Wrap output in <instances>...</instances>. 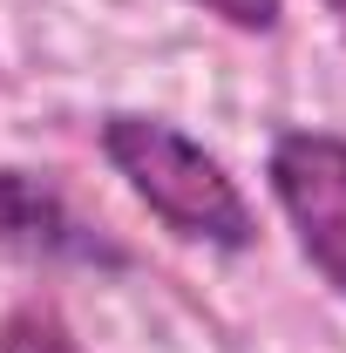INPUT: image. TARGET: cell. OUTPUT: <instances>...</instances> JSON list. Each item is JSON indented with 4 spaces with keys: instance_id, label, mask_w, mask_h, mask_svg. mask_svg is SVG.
Returning <instances> with one entry per match:
<instances>
[{
    "instance_id": "cell-3",
    "label": "cell",
    "mask_w": 346,
    "mask_h": 353,
    "mask_svg": "<svg viewBox=\"0 0 346 353\" xmlns=\"http://www.w3.org/2000/svg\"><path fill=\"white\" fill-rule=\"evenodd\" d=\"M0 252L48 265H123V252L34 170H0Z\"/></svg>"
},
{
    "instance_id": "cell-4",
    "label": "cell",
    "mask_w": 346,
    "mask_h": 353,
    "mask_svg": "<svg viewBox=\"0 0 346 353\" xmlns=\"http://www.w3.org/2000/svg\"><path fill=\"white\" fill-rule=\"evenodd\" d=\"M0 353H82L54 306H21L0 326Z\"/></svg>"
},
{
    "instance_id": "cell-1",
    "label": "cell",
    "mask_w": 346,
    "mask_h": 353,
    "mask_svg": "<svg viewBox=\"0 0 346 353\" xmlns=\"http://www.w3.org/2000/svg\"><path fill=\"white\" fill-rule=\"evenodd\" d=\"M102 150H109V163L130 176V190L170 231L224 245V252H245L252 245V211H245L238 183L183 130L156 123V116H109L102 123Z\"/></svg>"
},
{
    "instance_id": "cell-5",
    "label": "cell",
    "mask_w": 346,
    "mask_h": 353,
    "mask_svg": "<svg viewBox=\"0 0 346 353\" xmlns=\"http://www.w3.org/2000/svg\"><path fill=\"white\" fill-rule=\"evenodd\" d=\"M204 14L217 21H231V28H245V34H265V28H278V0H197Z\"/></svg>"
},
{
    "instance_id": "cell-6",
    "label": "cell",
    "mask_w": 346,
    "mask_h": 353,
    "mask_svg": "<svg viewBox=\"0 0 346 353\" xmlns=\"http://www.w3.org/2000/svg\"><path fill=\"white\" fill-rule=\"evenodd\" d=\"M326 7H333V14H340V28H346V0H326Z\"/></svg>"
},
{
    "instance_id": "cell-2",
    "label": "cell",
    "mask_w": 346,
    "mask_h": 353,
    "mask_svg": "<svg viewBox=\"0 0 346 353\" xmlns=\"http://www.w3.org/2000/svg\"><path fill=\"white\" fill-rule=\"evenodd\" d=\"M272 190L299 231L305 259L346 292V143L326 130H292L272 143Z\"/></svg>"
}]
</instances>
